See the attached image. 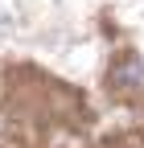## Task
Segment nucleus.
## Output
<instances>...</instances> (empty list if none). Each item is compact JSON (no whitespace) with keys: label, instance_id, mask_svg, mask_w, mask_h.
Here are the masks:
<instances>
[{"label":"nucleus","instance_id":"1","mask_svg":"<svg viewBox=\"0 0 144 148\" xmlns=\"http://www.w3.org/2000/svg\"><path fill=\"white\" fill-rule=\"evenodd\" d=\"M119 82H123V86H144V66H140V62L119 66Z\"/></svg>","mask_w":144,"mask_h":148}]
</instances>
